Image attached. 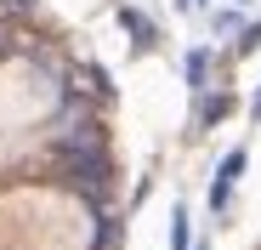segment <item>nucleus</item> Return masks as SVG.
Here are the masks:
<instances>
[{
	"instance_id": "2",
	"label": "nucleus",
	"mask_w": 261,
	"mask_h": 250,
	"mask_svg": "<svg viewBox=\"0 0 261 250\" xmlns=\"http://www.w3.org/2000/svg\"><path fill=\"white\" fill-rule=\"evenodd\" d=\"M170 250H193V228H188V205H176V216H170Z\"/></svg>"
},
{
	"instance_id": "1",
	"label": "nucleus",
	"mask_w": 261,
	"mask_h": 250,
	"mask_svg": "<svg viewBox=\"0 0 261 250\" xmlns=\"http://www.w3.org/2000/svg\"><path fill=\"white\" fill-rule=\"evenodd\" d=\"M244 165H250V154H244V148H233V154L222 159V171H216V182H210V211H227V199H233V182L244 177Z\"/></svg>"
},
{
	"instance_id": "4",
	"label": "nucleus",
	"mask_w": 261,
	"mask_h": 250,
	"mask_svg": "<svg viewBox=\"0 0 261 250\" xmlns=\"http://www.w3.org/2000/svg\"><path fill=\"white\" fill-rule=\"evenodd\" d=\"M125 29H130V40H137V46H153V29H148V17L125 12Z\"/></svg>"
},
{
	"instance_id": "8",
	"label": "nucleus",
	"mask_w": 261,
	"mask_h": 250,
	"mask_svg": "<svg viewBox=\"0 0 261 250\" xmlns=\"http://www.w3.org/2000/svg\"><path fill=\"white\" fill-rule=\"evenodd\" d=\"M199 250H210V244H199Z\"/></svg>"
},
{
	"instance_id": "6",
	"label": "nucleus",
	"mask_w": 261,
	"mask_h": 250,
	"mask_svg": "<svg viewBox=\"0 0 261 250\" xmlns=\"http://www.w3.org/2000/svg\"><path fill=\"white\" fill-rule=\"evenodd\" d=\"M255 46H261V23H250V34L239 40V52H255Z\"/></svg>"
},
{
	"instance_id": "3",
	"label": "nucleus",
	"mask_w": 261,
	"mask_h": 250,
	"mask_svg": "<svg viewBox=\"0 0 261 250\" xmlns=\"http://www.w3.org/2000/svg\"><path fill=\"white\" fill-rule=\"evenodd\" d=\"M204 74H210V52H204V46H193V52H188V86H193V91L204 86Z\"/></svg>"
},
{
	"instance_id": "5",
	"label": "nucleus",
	"mask_w": 261,
	"mask_h": 250,
	"mask_svg": "<svg viewBox=\"0 0 261 250\" xmlns=\"http://www.w3.org/2000/svg\"><path fill=\"white\" fill-rule=\"evenodd\" d=\"M222 114H227V97H210V103H204V114H199V125H216Z\"/></svg>"
},
{
	"instance_id": "7",
	"label": "nucleus",
	"mask_w": 261,
	"mask_h": 250,
	"mask_svg": "<svg viewBox=\"0 0 261 250\" xmlns=\"http://www.w3.org/2000/svg\"><path fill=\"white\" fill-rule=\"evenodd\" d=\"M250 119H261V91H255V97H250Z\"/></svg>"
}]
</instances>
